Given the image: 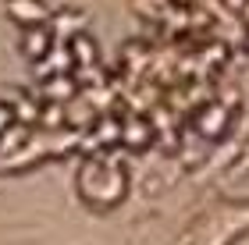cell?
<instances>
[{
	"mask_svg": "<svg viewBox=\"0 0 249 245\" xmlns=\"http://www.w3.org/2000/svg\"><path fill=\"white\" fill-rule=\"evenodd\" d=\"M11 15H15L21 25H39V21L47 18V11H43L39 0H11Z\"/></svg>",
	"mask_w": 249,
	"mask_h": 245,
	"instance_id": "obj_1",
	"label": "cell"
},
{
	"mask_svg": "<svg viewBox=\"0 0 249 245\" xmlns=\"http://www.w3.org/2000/svg\"><path fill=\"white\" fill-rule=\"evenodd\" d=\"M7 121H11V110H7V107H0V128H7Z\"/></svg>",
	"mask_w": 249,
	"mask_h": 245,
	"instance_id": "obj_3",
	"label": "cell"
},
{
	"mask_svg": "<svg viewBox=\"0 0 249 245\" xmlns=\"http://www.w3.org/2000/svg\"><path fill=\"white\" fill-rule=\"evenodd\" d=\"M25 50L32 57H43V50H47V36L43 32H32V39H25Z\"/></svg>",
	"mask_w": 249,
	"mask_h": 245,
	"instance_id": "obj_2",
	"label": "cell"
}]
</instances>
